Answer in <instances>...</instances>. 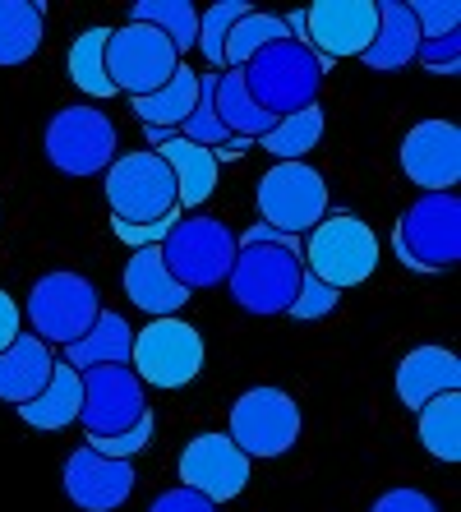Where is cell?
<instances>
[{"instance_id":"83f0119b","label":"cell","mask_w":461,"mask_h":512,"mask_svg":"<svg viewBox=\"0 0 461 512\" xmlns=\"http://www.w3.org/2000/svg\"><path fill=\"white\" fill-rule=\"evenodd\" d=\"M107 37H111V28H102V24L83 28V33L74 37L70 56H65L70 84L79 88V93H88L93 102H107V97H116V88H111V79H107Z\"/></svg>"},{"instance_id":"1f68e13d","label":"cell","mask_w":461,"mask_h":512,"mask_svg":"<svg viewBox=\"0 0 461 512\" xmlns=\"http://www.w3.org/2000/svg\"><path fill=\"white\" fill-rule=\"evenodd\" d=\"M282 37H291L282 24V14L245 10L236 24H231V33H226V70H240L254 51L272 47V42H282Z\"/></svg>"},{"instance_id":"8992f818","label":"cell","mask_w":461,"mask_h":512,"mask_svg":"<svg viewBox=\"0 0 461 512\" xmlns=\"http://www.w3.org/2000/svg\"><path fill=\"white\" fill-rule=\"evenodd\" d=\"M263 227L305 240L328 217V180L309 162H272L254 185Z\"/></svg>"},{"instance_id":"74e56055","label":"cell","mask_w":461,"mask_h":512,"mask_svg":"<svg viewBox=\"0 0 461 512\" xmlns=\"http://www.w3.org/2000/svg\"><path fill=\"white\" fill-rule=\"evenodd\" d=\"M153 429H157V420H153V411H148L134 429H125V434H116V439H88V448L102 453V457H111V462H130L134 453H143V448L153 443Z\"/></svg>"},{"instance_id":"4fadbf2b","label":"cell","mask_w":461,"mask_h":512,"mask_svg":"<svg viewBox=\"0 0 461 512\" xmlns=\"http://www.w3.org/2000/svg\"><path fill=\"white\" fill-rule=\"evenodd\" d=\"M83 406L79 425L88 429V439H116L125 429L139 425L153 406L143 397V383L134 379L130 365H93L83 370Z\"/></svg>"},{"instance_id":"3957f363","label":"cell","mask_w":461,"mask_h":512,"mask_svg":"<svg viewBox=\"0 0 461 512\" xmlns=\"http://www.w3.org/2000/svg\"><path fill=\"white\" fill-rule=\"evenodd\" d=\"M162 254V268L176 277L185 291H208V286H226L231 277V263L240 254L236 231L226 227L222 217L208 213H180L176 227L166 231V240L157 245Z\"/></svg>"},{"instance_id":"30bf717a","label":"cell","mask_w":461,"mask_h":512,"mask_svg":"<svg viewBox=\"0 0 461 512\" xmlns=\"http://www.w3.org/2000/svg\"><path fill=\"white\" fill-rule=\"evenodd\" d=\"M300 429V406L291 393L282 388H245L231 406V425H226V439L236 443L249 462H268V457H286L296 448Z\"/></svg>"},{"instance_id":"e0dca14e","label":"cell","mask_w":461,"mask_h":512,"mask_svg":"<svg viewBox=\"0 0 461 512\" xmlns=\"http://www.w3.org/2000/svg\"><path fill=\"white\" fill-rule=\"evenodd\" d=\"M65 494L79 512H116L120 503L134 494V466L111 462V457L93 453L88 443L65 457V476H60Z\"/></svg>"},{"instance_id":"603a6c76","label":"cell","mask_w":461,"mask_h":512,"mask_svg":"<svg viewBox=\"0 0 461 512\" xmlns=\"http://www.w3.org/2000/svg\"><path fill=\"white\" fill-rule=\"evenodd\" d=\"M130 351H134V328L120 319V314L102 310L97 323L79 337V342L65 346V365L79 374L93 370V365H130Z\"/></svg>"},{"instance_id":"277c9868","label":"cell","mask_w":461,"mask_h":512,"mask_svg":"<svg viewBox=\"0 0 461 512\" xmlns=\"http://www.w3.org/2000/svg\"><path fill=\"white\" fill-rule=\"evenodd\" d=\"M397 259L411 273H448L461 263V199L457 194H420L397 217L392 231Z\"/></svg>"},{"instance_id":"f35d334b","label":"cell","mask_w":461,"mask_h":512,"mask_svg":"<svg viewBox=\"0 0 461 512\" xmlns=\"http://www.w3.org/2000/svg\"><path fill=\"white\" fill-rule=\"evenodd\" d=\"M176 217L180 213L162 217V222H148V227H130V222H116V217H111V236H116L120 245H130V250H157L166 240V231L176 227Z\"/></svg>"},{"instance_id":"5bb4252c","label":"cell","mask_w":461,"mask_h":512,"mask_svg":"<svg viewBox=\"0 0 461 512\" xmlns=\"http://www.w3.org/2000/svg\"><path fill=\"white\" fill-rule=\"evenodd\" d=\"M379 33V0H319L305 10V47L319 60H360Z\"/></svg>"},{"instance_id":"d6986e66","label":"cell","mask_w":461,"mask_h":512,"mask_svg":"<svg viewBox=\"0 0 461 512\" xmlns=\"http://www.w3.org/2000/svg\"><path fill=\"white\" fill-rule=\"evenodd\" d=\"M125 296H130V305L143 310L148 319H176L194 291H185L176 277L166 273L157 250H134L130 263H125Z\"/></svg>"},{"instance_id":"ba28073f","label":"cell","mask_w":461,"mask_h":512,"mask_svg":"<svg viewBox=\"0 0 461 512\" xmlns=\"http://www.w3.org/2000/svg\"><path fill=\"white\" fill-rule=\"evenodd\" d=\"M116 148V120L97 107H60L42 134V153L60 176H102L116 162Z\"/></svg>"},{"instance_id":"8d00e7d4","label":"cell","mask_w":461,"mask_h":512,"mask_svg":"<svg viewBox=\"0 0 461 512\" xmlns=\"http://www.w3.org/2000/svg\"><path fill=\"white\" fill-rule=\"evenodd\" d=\"M415 60H420L429 74H448L452 79V74L461 70V28L457 33H443V37H420Z\"/></svg>"},{"instance_id":"9a60e30c","label":"cell","mask_w":461,"mask_h":512,"mask_svg":"<svg viewBox=\"0 0 461 512\" xmlns=\"http://www.w3.org/2000/svg\"><path fill=\"white\" fill-rule=\"evenodd\" d=\"M249 466L254 462H249L226 434H194V439L185 443V453H180L176 471H180V485L222 508L226 499L245 494Z\"/></svg>"},{"instance_id":"d4e9b609","label":"cell","mask_w":461,"mask_h":512,"mask_svg":"<svg viewBox=\"0 0 461 512\" xmlns=\"http://www.w3.org/2000/svg\"><path fill=\"white\" fill-rule=\"evenodd\" d=\"M213 111H217V120H222V130L231 134V139H240V143L263 139V134L277 125V116H268V111H263L259 102L245 93V84H240V70H222V74H217Z\"/></svg>"},{"instance_id":"2e32d148","label":"cell","mask_w":461,"mask_h":512,"mask_svg":"<svg viewBox=\"0 0 461 512\" xmlns=\"http://www.w3.org/2000/svg\"><path fill=\"white\" fill-rule=\"evenodd\" d=\"M402 171L425 194H457L461 130L452 120H420L402 134Z\"/></svg>"},{"instance_id":"cb8c5ba5","label":"cell","mask_w":461,"mask_h":512,"mask_svg":"<svg viewBox=\"0 0 461 512\" xmlns=\"http://www.w3.org/2000/svg\"><path fill=\"white\" fill-rule=\"evenodd\" d=\"M79 406H83V379L79 370H70V365H60L56 360V370H51L47 388L33 397L28 406H19V420L33 429H65L79 420Z\"/></svg>"},{"instance_id":"4dcf8cb0","label":"cell","mask_w":461,"mask_h":512,"mask_svg":"<svg viewBox=\"0 0 461 512\" xmlns=\"http://www.w3.org/2000/svg\"><path fill=\"white\" fill-rule=\"evenodd\" d=\"M323 139V107H305L296 116L277 120L268 134L259 139V148L277 162H305V153H314Z\"/></svg>"},{"instance_id":"f546056e","label":"cell","mask_w":461,"mask_h":512,"mask_svg":"<svg viewBox=\"0 0 461 512\" xmlns=\"http://www.w3.org/2000/svg\"><path fill=\"white\" fill-rule=\"evenodd\" d=\"M130 24H148L176 47V56L185 60L199 42V10L190 0H139L130 10Z\"/></svg>"},{"instance_id":"9c48e42d","label":"cell","mask_w":461,"mask_h":512,"mask_svg":"<svg viewBox=\"0 0 461 512\" xmlns=\"http://www.w3.org/2000/svg\"><path fill=\"white\" fill-rule=\"evenodd\" d=\"M102 176H107V203H111V217H116V222L148 227V222H162V217L180 213L176 176H171V167H166L153 148L116 157Z\"/></svg>"},{"instance_id":"e575fe53","label":"cell","mask_w":461,"mask_h":512,"mask_svg":"<svg viewBox=\"0 0 461 512\" xmlns=\"http://www.w3.org/2000/svg\"><path fill=\"white\" fill-rule=\"evenodd\" d=\"M342 305V291H332L328 282H319L314 273H305L300 277V291H296V300H291V319H300V323H314V319H328L332 310Z\"/></svg>"},{"instance_id":"d590c367","label":"cell","mask_w":461,"mask_h":512,"mask_svg":"<svg viewBox=\"0 0 461 512\" xmlns=\"http://www.w3.org/2000/svg\"><path fill=\"white\" fill-rule=\"evenodd\" d=\"M420 37H443L461 28V5L457 0H406Z\"/></svg>"},{"instance_id":"8fae6325","label":"cell","mask_w":461,"mask_h":512,"mask_svg":"<svg viewBox=\"0 0 461 512\" xmlns=\"http://www.w3.org/2000/svg\"><path fill=\"white\" fill-rule=\"evenodd\" d=\"M130 370L139 383L148 388H185L199 379L203 370V337L194 323L176 319H148V328L134 333V351H130Z\"/></svg>"},{"instance_id":"52a82bcc","label":"cell","mask_w":461,"mask_h":512,"mask_svg":"<svg viewBox=\"0 0 461 512\" xmlns=\"http://www.w3.org/2000/svg\"><path fill=\"white\" fill-rule=\"evenodd\" d=\"M28 333L47 346H74L102 314V300H97V286L83 273H47L37 277L33 291H28Z\"/></svg>"},{"instance_id":"d6a6232c","label":"cell","mask_w":461,"mask_h":512,"mask_svg":"<svg viewBox=\"0 0 461 512\" xmlns=\"http://www.w3.org/2000/svg\"><path fill=\"white\" fill-rule=\"evenodd\" d=\"M213 93H217V74H199V102H194V111H190V120L180 125V139H190V143H199V148H222V143H240V139H231V134L222 130V120H217V111H213Z\"/></svg>"},{"instance_id":"484cf974","label":"cell","mask_w":461,"mask_h":512,"mask_svg":"<svg viewBox=\"0 0 461 512\" xmlns=\"http://www.w3.org/2000/svg\"><path fill=\"white\" fill-rule=\"evenodd\" d=\"M194 102H199V74L190 65H180L157 93L134 97V116L143 120V130H180L190 120Z\"/></svg>"},{"instance_id":"7402d4cb","label":"cell","mask_w":461,"mask_h":512,"mask_svg":"<svg viewBox=\"0 0 461 512\" xmlns=\"http://www.w3.org/2000/svg\"><path fill=\"white\" fill-rule=\"evenodd\" d=\"M415 47H420V28L411 19V5L406 0H379V33L360 56V65L379 74H397L415 65Z\"/></svg>"},{"instance_id":"7a4b0ae2","label":"cell","mask_w":461,"mask_h":512,"mask_svg":"<svg viewBox=\"0 0 461 512\" xmlns=\"http://www.w3.org/2000/svg\"><path fill=\"white\" fill-rule=\"evenodd\" d=\"M328 70H337V65L319 60L305 42H296V37H282V42L254 51V56L240 65V84H245V93L254 97L268 116L286 120L305 107H319V88H323V74Z\"/></svg>"},{"instance_id":"7c38bea8","label":"cell","mask_w":461,"mask_h":512,"mask_svg":"<svg viewBox=\"0 0 461 512\" xmlns=\"http://www.w3.org/2000/svg\"><path fill=\"white\" fill-rule=\"evenodd\" d=\"M180 65H185V60L176 56V47L148 24H125L107 37V79L116 93L148 97V93H157Z\"/></svg>"},{"instance_id":"60d3db41","label":"cell","mask_w":461,"mask_h":512,"mask_svg":"<svg viewBox=\"0 0 461 512\" xmlns=\"http://www.w3.org/2000/svg\"><path fill=\"white\" fill-rule=\"evenodd\" d=\"M148 512H217V503H208L203 494H194V489L176 485V489H166V494H157Z\"/></svg>"},{"instance_id":"ab89813d","label":"cell","mask_w":461,"mask_h":512,"mask_svg":"<svg viewBox=\"0 0 461 512\" xmlns=\"http://www.w3.org/2000/svg\"><path fill=\"white\" fill-rule=\"evenodd\" d=\"M369 512H438V503L429 499L425 489L402 485V489H388V494H379Z\"/></svg>"},{"instance_id":"836d02e7","label":"cell","mask_w":461,"mask_h":512,"mask_svg":"<svg viewBox=\"0 0 461 512\" xmlns=\"http://www.w3.org/2000/svg\"><path fill=\"white\" fill-rule=\"evenodd\" d=\"M245 10H249L245 0H222V5L199 14V42H194V47H199L203 60L213 65V74L226 70V33H231V24H236Z\"/></svg>"},{"instance_id":"5b68a950","label":"cell","mask_w":461,"mask_h":512,"mask_svg":"<svg viewBox=\"0 0 461 512\" xmlns=\"http://www.w3.org/2000/svg\"><path fill=\"white\" fill-rule=\"evenodd\" d=\"M379 236L365 217L355 213H332L305 236V273L328 282L332 291L360 286L379 268Z\"/></svg>"},{"instance_id":"ac0fdd59","label":"cell","mask_w":461,"mask_h":512,"mask_svg":"<svg viewBox=\"0 0 461 512\" xmlns=\"http://www.w3.org/2000/svg\"><path fill=\"white\" fill-rule=\"evenodd\" d=\"M443 393H461V360L448 346H415L397 365V402L406 411H420Z\"/></svg>"},{"instance_id":"b9f144b4","label":"cell","mask_w":461,"mask_h":512,"mask_svg":"<svg viewBox=\"0 0 461 512\" xmlns=\"http://www.w3.org/2000/svg\"><path fill=\"white\" fill-rule=\"evenodd\" d=\"M19 333H24V310L14 305L10 291H0V351H5Z\"/></svg>"},{"instance_id":"f1b7e54d","label":"cell","mask_w":461,"mask_h":512,"mask_svg":"<svg viewBox=\"0 0 461 512\" xmlns=\"http://www.w3.org/2000/svg\"><path fill=\"white\" fill-rule=\"evenodd\" d=\"M415 434L438 462H461V393H443L415 411Z\"/></svg>"},{"instance_id":"44dd1931","label":"cell","mask_w":461,"mask_h":512,"mask_svg":"<svg viewBox=\"0 0 461 512\" xmlns=\"http://www.w3.org/2000/svg\"><path fill=\"white\" fill-rule=\"evenodd\" d=\"M51 370H56V356H51L47 342H37L33 333H19L5 351H0V402L28 406L42 388H47Z\"/></svg>"},{"instance_id":"ffe728a7","label":"cell","mask_w":461,"mask_h":512,"mask_svg":"<svg viewBox=\"0 0 461 512\" xmlns=\"http://www.w3.org/2000/svg\"><path fill=\"white\" fill-rule=\"evenodd\" d=\"M153 153L162 157L166 167H171V176H176V208L180 213H199L217 190V153L213 148H199V143H190V139H180V134H171Z\"/></svg>"},{"instance_id":"4316f807","label":"cell","mask_w":461,"mask_h":512,"mask_svg":"<svg viewBox=\"0 0 461 512\" xmlns=\"http://www.w3.org/2000/svg\"><path fill=\"white\" fill-rule=\"evenodd\" d=\"M42 24H47V5L42 0H0V70L37 56Z\"/></svg>"},{"instance_id":"6da1fadb","label":"cell","mask_w":461,"mask_h":512,"mask_svg":"<svg viewBox=\"0 0 461 512\" xmlns=\"http://www.w3.org/2000/svg\"><path fill=\"white\" fill-rule=\"evenodd\" d=\"M240 240V254L231 263V277H226V291L245 314H259V319H272V314H286L291 300L300 291V277H305V240L282 236V231L254 227Z\"/></svg>"}]
</instances>
